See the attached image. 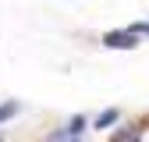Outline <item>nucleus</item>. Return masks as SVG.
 <instances>
[{
  "mask_svg": "<svg viewBox=\"0 0 149 142\" xmlns=\"http://www.w3.org/2000/svg\"><path fill=\"white\" fill-rule=\"evenodd\" d=\"M103 43L114 46V50H132V46H135V32H132V29H128V32H110Z\"/></svg>",
  "mask_w": 149,
  "mask_h": 142,
  "instance_id": "1",
  "label": "nucleus"
},
{
  "mask_svg": "<svg viewBox=\"0 0 149 142\" xmlns=\"http://www.w3.org/2000/svg\"><path fill=\"white\" fill-rule=\"evenodd\" d=\"M114 121H117V110H107V114H100V117H96V128H110Z\"/></svg>",
  "mask_w": 149,
  "mask_h": 142,
  "instance_id": "2",
  "label": "nucleus"
},
{
  "mask_svg": "<svg viewBox=\"0 0 149 142\" xmlns=\"http://www.w3.org/2000/svg\"><path fill=\"white\" fill-rule=\"evenodd\" d=\"M128 29H132L135 36H139V32H142V36H149V22H135V25H128Z\"/></svg>",
  "mask_w": 149,
  "mask_h": 142,
  "instance_id": "3",
  "label": "nucleus"
},
{
  "mask_svg": "<svg viewBox=\"0 0 149 142\" xmlns=\"http://www.w3.org/2000/svg\"><path fill=\"white\" fill-rule=\"evenodd\" d=\"M11 114H14V103H4V106H0V121H7Z\"/></svg>",
  "mask_w": 149,
  "mask_h": 142,
  "instance_id": "4",
  "label": "nucleus"
}]
</instances>
